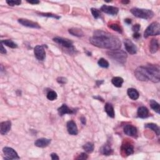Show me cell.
Returning a JSON list of instances; mask_svg holds the SVG:
<instances>
[{"mask_svg":"<svg viewBox=\"0 0 160 160\" xmlns=\"http://www.w3.org/2000/svg\"><path fill=\"white\" fill-rule=\"evenodd\" d=\"M58 114H59L60 116H63L65 115L69 114V115H71L75 113V111L73 110L70 109V108L68 107V106L65 104H63L61 107L58 109Z\"/></svg>","mask_w":160,"mask_h":160,"instance_id":"cell-16","label":"cell"},{"mask_svg":"<svg viewBox=\"0 0 160 160\" xmlns=\"http://www.w3.org/2000/svg\"><path fill=\"white\" fill-rule=\"evenodd\" d=\"M125 22L126 23H127L128 25H130L131 23V19H128V18H127L126 19H125Z\"/></svg>","mask_w":160,"mask_h":160,"instance_id":"cell-43","label":"cell"},{"mask_svg":"<svg viewBox=\"0 0 160 160\" xmlns=\"http://www.w3.org/2000/svg\"><path fill=\"white\" fill-rule=\"evenodd\" d=\"M81 121L83 125H85L86 124V118H85L84 116H82L81 118Z\"/></svg>","mask_w":160,"mask_h":160,"instance_id":"cell-42","label":"cell"},{"mask_svg":"<svg viewBox=\"0 0 160 160\" xmlns=\"http://www.w3.org/2000/svg\"><path fill=\"white\" fill-rule=\"evenodd\" d=\"M141 36V35L139 33H135L133 35V38L135 39H138Z\"/></svg>","mask_w":160,"mask_h":160,"instance_id":"cell-41","label":"cell"},{"mask_svg":"<svg viewBox=\"0 0 160 160\" xmlns=\"http://www.w3.org/2000/svg\"><path fill=\"white\" fill-rule=\"evenodd\" d=\"M159 67L158 65H148L138 67L135 71L136 78L141 81H151L158 83L160 80Z\"/></svg>","mask_w":160,"mask_h":160,"instance_id":"cell-2","label":"cell"},{"mask_svg":"<svg viewBox=\"0 0 160 160\" xmlns=\"http://www.w3.org/2000/svg\"><path fill=\"white\" fill-rule=\"evenodd\" d=\"M106 54L111 59L121 64H124L126 62L128 57L127 54L124 51L120 50H110L106 53Z\"/></svg>","mask_w":160,"mask_h":160,"instance_id":"cell-4","label":"cell"},{"mask_svg":"<svg viewBox=\"0 0 160 160\" xmlns=\"http://www.w3.org/2000/svg\"><path fill=\"white\" fill-rule=\"evenodd\" d=\"M18 21L21 25H22L24 26H26V27L35 28V29L41 28L40 26L39 25L38 23L34 22V21H32L31 20H29L27 19H24V18H20Z\"/></svg>","mask_w":160,"mask_h":160,"instance_id":"cell-10","label":"cell"},{"mask_svg":"<svg viewBox=\"0 0 160 160\" xmlns=\"http://www.w3.org/2000/svg\"><path fill=\"white\" fill-rule=\"evenodd\" d=\"M89 41L95 46L110 50H119L121 46V41L118 37L102 30L95 31Z\"/></svg>","mask_w":160,"mask_h":160,"instance_id":"cell-1","label":"cell"},{"mask_svg":"<svg viewBox=\"0 0 160 160\" xmlns=\"http://www.w3.org/2000/svg\"><path fill=\"white\" fill-rule=\"evenodd\" d=\"M105 110L106 112V113L110 116V118H115V110L113 105L109 103H106L105 106Z\"/></svg>","mask_w":160,"mask_h":160,"instance_id":"cell-20","label":"cell"},{"mask_svg":"<svg viewBox=\"0 0 160 160\" xmlns=\"http://www.w3.org/2000/svg\"><path fill=\"white\" fill-rule=\"evenodd\" d=\"M51 158L53 160H56V159H59V157H58V156L57 155V154L55 153H53L51 154Z\"/></svg>","mask_w":160,"mask_h":160,"instance_id":"cell-38","label":"cell"},{"mask_svg":"<svg viewBox=\"0 0 160 160\" xmlns=\"http://www.w3.org/2000/svg\"><path fill=\"white\" fill-rule=\"evenodd\" d=\"M149 49H150V51L151 53H155L158 51L159 49V43L157 39L153 38L151 40Z\"/></svg>","mask_w":160,"mask_h":160,"instance_id":"cell-19","label":"cell"},{"mask_svg":"<svg viewBox=\"0 0 160 160\" xmlns=\"http://www.w3.org/2000/svg\"><path fill=\"white\" fill-rule=\"evenodd\" d=\"M111 82L117 88H121L122 86L123 83L124 82V80L121 77L116 76V77H114L113 79H112Z\"/></svg>","mask_w":160,"mask_h":160,"instance_id":"cell-25","label":"cell"},{"mask_svg":"<svg viewBox=\"0 0 160 160\" xmlns=\"http://www.w3.org/2000/svg\"><path fill=\"white\" fill-rule=\"evenodd\" d=\"M27 1L28 3L30 4H37L40 3V1H38V0H34V1Z\"/></svg>","mask_w":160,"mask_h":160,"instance_id":"cell-40","label":"cell"},{"mask_svg":"<svg viewBox=\"0 0 160 160\" xmlns=\"http://www.w3.org/2000/svg\"><path fill=\"white\" fill-rule=\"evenodd\" d=\"M51 141V140L50 139L42 138L38 139L35 142V145L39 148H45L50 145Z\"/></svg>","mask_w":160,"mask_h":160,"instance_id":"cell-17","label":"cell"},{"mask_svg":"<svg viewBox=\"0 0 160 160\" xmlns=\"http://www.w3.org/2000/svg\"><path fill=\"white\" fill-rule=\"evenodd\" d=\"M145 128L153 130V131L155 132V133H156L157 136H159L160 130H159V126L156 124L152 123H147V124H146L145 125Z\"/></svg>","mask_w":160,"mask_h":160,"instance_id":"cell-24","label":"cell"},{"mask_svg":"<svg viewBox=\"0 0 160 160\" xmlns=\"http://www.w3.org/2000/svg\"><path fill=\"white\" fill-rule=\"evenodd\" d=\"M47 98L50 101H54L55 100L57 97H58V95H57V93L55 92V91H50V92L47 93Z\"/></svg>","mask_w":160,"mask_h":160,"instance_id":"cell-30","label":"cell"},{"mask_svg":"<svg viewBox=\"0 0 160 160\" xmlns=\"http://www.w3.org/2000/svg\"><path fill=\"white\" fill-rule=\"evenodd\" d=\"M109 28L112 29L113 30L117 31L119 33H123V29L121 27V26L117 23H111L108 25Z\"/></svg>","mask_w":160,"mask_h":160,"instance_id":"cell-29","label":"cell"},{"mask_svg":"<svg viewBox=\"0 0 160 160\" xmlns=\"http://www.w3.org/2000/svg\"><path fill=\"white\" fill-rule=\"evenodd\" d=\"M7 4H8L9 6H18V5H20L21 3V1H13V0H10V1H6Z\"/></svg>","mask_w":160,"mask_h":160,"instance_id":"cell-34","label":"cell"},{"mask_svg":"<svg viewBox=\"0 0 160 160\" xmlns=\"http://www.w3.org/2000/svg\"><path fill=\"white\" fill-rule=\"evenodd\" d=\"M40 14V16H43V17H49V18H55V19H60V17H59V16H58L56 14H52V13H38Z\"/></svg>","mask_w":160,"mask_h":160,"instance_id":"cell-32","label":"cell"},{"mask_svg":"<svg viewBox=\"0 0 160 160\" xmlns=\"http://www.w3.org/2000/svg\"><path fill=\"white\" fill-rule=\"evenodd\" d=\"M101 11L106 14L110 15H116L118 14L119 12V9L115 6H107V5H103L101 8Z\"/></svg>","mask_w":160,"mask_h":160,"instance_id":"cell-13","label":"cell"},{"mask_svg":"<svg viewBox=\"0 0 160 160\" xmlns=\"http://www.w3.org/2000/svg\"><path fill=\"white\" fill-rule=\"evenodd\" d=\"M131 13L137 18L145 19H151L154 15V12L151 9H141L138 8H132L131 9Z\"/></svg>","mask_w":160,"mask_h":160,"instance_id":"cell-3","label":"cell"},{"mask_svg":"<svg viewBox=\"0 0 160 160\" xmlns=\"http://www.w3.org/2000/svg\"><path fill=\"white\" fill-rule=\"evenodd\" d=\"M68 31L71 35L74 36L83 37L84 36V33L82 30L78 28H72L71 29H69Z\"/></svg>","mask_w":160,"mask_h":160,"instance_id":"cell-23","label":"cell"},{"mask_svg":"<svg viewBox=\"0 0 160 160\" xmlns=\"http://www.w3.org/2000/svg\"><path fill=\"white\" fill-rule=\"evenodd\" d=\"M121 151L124 152L126 156H130L134 153V147L129 142H125L121 146Z\"/></svg>","mask_w":160,"mask_h":160,"instance_id":"cell-14","label":"cell"},{"mask_svg":"<svg viewBox=\"0 0 160 160\" xmlns=\"http://www.w3.org/2000/svg\"><path fill=\"white\" fill-rule=\"evenodd\" d=\"M140 25L139 24H136L134 26L132 27V30L135 32V33H138V31H139L140 29Z\"/></svg>","mask_w":160,"mask_h":160,"instance_id":"cell-37","label":"cell"},{"mask_svg":"<svg viewBox=\"0 0 160 160\" xmlns=\"http://www.w3.org/2000/svg\"><path fill=\"white\" fill-rule=\"evenodd\" d=\"M128 97L133 100H136L139 98L140 94L138 91L135 88H129L127 91Z\"/></svg>","mask_w":160,"mask_h":160,"instance_id":"cell-21","label":"cell"},{"mask_svg":"<svg viewBox=\"0 0 160 160\" xmlns=\"http://www.w3.org/2000/svg\"><path fill=\"white\" fill-rule=\"evenodd\" d=\"M83 150L87 153H92L94 150V145L92 143L88 142L85 144L84 145H83Z\"/></svg>","mask_w":160,"mask_h":160,"instance_id":"cell-28","label":"cell"},{"mask_svg":"<svg viewBox=\"0 0 160 160\" xmlns=\"http://www.w3.org/2000/svg\"><path fill=\"white\" fill-rule=\"evenodd\" d=\"M3 152L5 155L6 159H19L20 158L17 151L10 147L3 148Z\"/></svg>","mask_w":160,"mask_h":160,"instance_id":"cell-6","label":"cell"},{"mask_svg":"<svg viewBox=\"0 0 160 160\" xmlns=\"http://www.w3.org/2000/svg\"><path fill=\"white\" fill-rule=\"evenodd\" d=\"M34 53L36 58L39 61H43L46 57V53L44 47L41 45H37L35 47Z\"/></svg>","mask_w":160,"mask_h":160,"instance_id":"cell-8","label":"cell"},{"mask_svg":"<svg viewBox=\"0 0 160 160\" xmlns=\"http://www.w3.org/2000/svg\"><path fill=\"white\" fill-rule=\"evenodd\" d=\"M103 82H104V81H103V80H102V81H99V80H98V81H97V84L98 85V86H99V85H101V84H102V83H103Z\"/></svg>","mask_w":160,"mask_h":160,"instance_id":"cell-44","label":"cell"},{"mask_svg":"<svg viewBox=\"0 0 160 160\" xmlns=\"http://www.w3.org/2000/svg\"><path fill=\"white\" fill-rule=\"evenodd\" d=\"M150 105L151 108L155 111L158 114L160 113V106H159V104L156 102L155 100L154 99H151L150 101Z\"/></svg>","mask_w":160,"mask_h":160,"instance_id":"cell-26","label":"cell"},{"mask_svg":"<svg viewBox=\"0 0 160 160\" xmlns=\"http://www.w3.org/2000/svg\"><path fill=\"white\" fill-rule=\"evenodd\" d=\"M98 64L99 66L104 68H107L109 67V63L103 58H100V59L98 60Z\"/></svg>","mask_w":160,"mask_h":160,"instance_id":"cell-31","label":"cell"},{"mask_svg":"<svg viewBox=\"0 0 160 160\" xmlns=\"http://www.w3.org/2000/svg\"><path fill=\"white\" fill-rule=\"evenodd\" d=\"M137 115L140 118H146L149 116V110L145 106H141L138 110Z\"/></svg>","mask_w":160,"mask_h":160,"instance_id":"cell-18","label":"cell"},{"mask_svg":"<svg viewBox=\"0 0 160 160\" xmlns=\"http://www.w3.org/2000/svg\"><path fill=\"white\" fill-rule=\"evenodd\" d=\"M0 52H1V54H6V51L4 48L3 44L2 43H1V50H0Z\"/></svg>","mask_w":160,"mask_h":160,"instance_id":"cell-39","label":"cell"},{"mask_svg":"<svg viewBox=\"0 0 160 160\" xmlns=\"http://www.w3.org/2000/svg\"><path fill=\"white\" fill-rule=\"evenodd\" d=\"M87 158H88L87 154L85 153H81L76 159H86Z\"/></svg>","mask_w":160,"mask_h":160,"instance_id":"cell-36","label":"cell"},{"mask_svg":"<svg viewBox=\"0 0 160 160\" xmlns=\"http://www.w3.org/2000/svg\"><path fill=\"white\" fill-rule=\"evenodd\" d=\"M91 12H92V15L93 16V17L95 19H98V18H99L100 17L101 14H100L99 11L98 9L92 8V9H91Z\"/></svg>","mask_w":160,"mask_h":160,"instance_id":"cell-33","label":"cell"},{"mask_svg":"<svg viewBox=\"0 0 160 160\" xmlns=\"http://www.w3.org/2000/svg\"><path fill=\"white\" fill-rule=\"evenodd\" d=\"M1 43H2L4 44V45L11 48H17L18 47L17 44H16L14 42H13L12 40H2Z\"/></svg>","mask_w":160,"mask_h":160,"instance_id":"cell-27","label":"cell"},{"mask_svg":"<svg viewBox=\"0 0 160 160\" xmlns=\"http://www.w3.org/2000/svg\"><path fill=\"white\" fill-rule=\"evenodd\" d=\"M12 128V122L10 121H6L1 122L0 123V133L2 135L8 133Z\"/></svg>","mask_w":160,"mask_h":160,"instance_id":"cell-15","label":"cell"},{"mask_svg":"<svg viewBox=\"0 0 160 160\" xmlns=\"http://www.w3.org/2000/svg\"><path fill=\"white\" fill-rule=\"evenodd\" d=\"M124 45L125 49L128 53L131 55H135L137 53V47L129 39L124 40Z\"/></svg>","mask_w":160,"mask_h":160,"instance_id":"cell-9","label":"cell"},{"mask_svg":"<svg viewBox=\"0 0 160 160\" xmlns=\"http://www.w3.org/2000/svg\"><path fill=\"white\" fill-rule=\"evenodd\" d=\"M121 3H123V4H128V3H129L130 1H122Z\"/></svg>","mask_w":160,"mask_h":160,"instance_id":"cell-45","label":"cell"},{"mask_svg":"<svg viewBox=\"0 0 160 160\" xmlns=\"http://www.w3.org/2000/svg\"><path fill=\"white\" fill-rule=\"evenodd\" d=\"M53 41L56 43L63 46L64 48H66L73 50L74 49L73 42L70 40L63 38H60V37H56V38H53Z\"/></svg>","mask_w":160,"mask_h":160,"instance_id":"cell-7","label":"cell"},{"mask_svg":"<svg viewBox=\"0 0 160 160\" xmlns=\"http://www.w3.org/2000/svg\"><path fill=\"white\" fill-rule=\"evenodd\" d=\"M124 133L125 134L129 136L135 137L138 134L137 128L131 125H126L123 128Z\"/></svg>","mask_w":160,"mask_h":160,"instance_id":"cell-11","label":"cell"},{"mask_svg":"<svg viewBox=\"0 0 160 160\" xmlns=\"http://www.w3.org/2000/svg\"><path fill=\"white\" fill-rule=\"evenodd\" d=\"M100 151L101 153L104 154L105 156H110L113 152V149H112L110 145H108V144H106V145L101 147L100 149Z\"/></svg>","mask_w":160,"mask_h":160,"instance_id":"cell-22","label":"cell"},{"mask_svg":"<svg viewBox=\"0 0 160 160\" xmlns=\"http://www.w3.org/2000/svg\"><path fill=\"white\" fill-rule=\"evenodd\" d=\"M56 80L57 82L60 84H65L68 81V79L65 77H58Z\"/></svg>","mask_w":160,"mask_h":160,"instance_id":"cell-35","label":"cell"},{"mask_svg":"<svg viewBox=\"0 0 160 160\" xmlns=\"http://www.w3.org/2000/svg\"><path fill=\"white\" fill-rule=\"evenodd\" d=\"M160 34V25L158 22H153L149 25L144 32V37L148 38L151 36H158Z\"/></svg>","mask_w":160,"mask_h":160,"instance_id":"cell-5","label":"cell"},{"mask_svg":"<svg viewBox=\"0 0 160 160\" xmlns=\"http://www.w3.org/2000/svg\"><path fill=\"white\" fill-rule=\"evenodd\" d=\"M67 130L68 132L70 135H77L78 133V127L75 123V122L73 120L68 121L67 124Z\"/></svg>","mask_w":160,"mask_h":160,"instance_id":"cell-12","label":"cell"}]
</instances>
